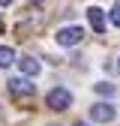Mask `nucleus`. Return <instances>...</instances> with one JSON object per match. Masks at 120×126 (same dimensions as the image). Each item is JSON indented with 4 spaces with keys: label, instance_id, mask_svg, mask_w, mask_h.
Masks as SVG:
<instances>
[{
    "label": "nucleus",
    "instance_id": "nucleus-12",
    "mask_svg": "<svg viewBox=\"0 0 120 126\" xmlns=\"http://www.w3.org/2000/svg\"><path fill=\"white\" fill-rule=\"evenodd\" d=\"M117 72H120V57H117Z\"/></svg>",
    "mask_w": 120,
    "mask_h": 126
},
{
    "label": "nucleus",
    "instance_id": "nucleus-4",
    "mask_svg": "<svg viewBox=\"0 0 120 126\" xmlns=\"http://www.w3.org/2000/svg\"><path fill=\"white\" fill-rule=\"evenodd\" d=\"M9 93H15V96H33L36 93V84L27 81V78H9Z\"/></svg>",
    "mask_w": 120,
    "mask_h": 126
},
{
    "label": "nucleus",
    "instance_id": "nucleus-13",
    "mask_svg": "<svg viewBox=\"0 0 120 126\" xmlns=\"http://www.w3.org/2000/svg\"><path fill=\"white\" fill-rule=\"evenodd\" d=\"M30 3H42V0H30Z\"/></svg>",
    "mask_w": 120,
    "mask_h": 126
},
{
    "label": "nucleus",
    "instance_id": "nucleus-5",
    "mask_svg": "<svg viewBox=\"0 0 120 126\" xmlns=\"http://www.w3.org/2000/svg\"><path fill=\"white\" fill-rule=\"evenodd\" d=\"M87 18H90V27H93L96 33H105V12L99 6H90L87 9Z\"/></svg>",
    "mask_w": 120,
    "mask_h": 126
},
{
    "label": "nucleus",
    "instance_id": "nucleus-8",
    "mask_svg": "<svg viewBox=\"0 0 120 126\" xmlns=\"http://www.w3.org/2000/svg\"><path fill=\"white\" fill-rule=\"evenodd\" d=\"M96 93L108 99V96H114V84H108V81H99V84H96Z\"/></svg>",
    "mask_w": 120,
    "mask_h": 126
},
{
    "label": "nucleus",
    "instance_id": "nucleus-7",
    "mask_svg": "<svg viewBox=\"0 0 120 126\" xmlns=\"http://www.w3.org/2000/svg\"><path fill=\"white\" fill-rule=\"evenodd\" d=\"M9 63H18V57L9 45H0V66H9Z\"/></svg>",
    "mask_w": 120,
    "mask_h": 126
},
{
    "label": "nucleus",
    "instance_id": "nucleus-11",
    "mask_svg": "<svg viewBox=\"0 0 120 126\" xmlns=\"http://www.w3.org/2000/svg\"><path fill=\"white\" fill-rule=\"evenodd\" d=\"M75 126H87V123H81V120H78V123H75Z\"/></svg>",
    "mask_w": 120,
    "mask_h": 126
},
{
    "label": "nucleus",
    "instance_id": "nucleus-9",
    "mask_svg": "<svg viewBox=\"0 0 120 126\" xmlns=\"http://www.w3.org/2000/svg\"><path fill=\"white\" fill-rule=\"evenodd\" d=\"M111 24H114V27H120V0L111 6Z\"/></svg>",
    "mask_w": 120,
    "mask_h": 126
},
{
    "label": "nucleus",
    "instance_id": "nucleus-6",
    "mask_svg": "<svg viewBox=\"0 0 120 126\" xmlns=\"http://www.w3.org/2000/svg\"><path fill=\"white\" fill-rule=\"evenodd\" d=\"M18 69H21L27 78H36V75H39V60L30 57V54H27V57H18Z\"/></svg>",
    "mask_w": 120,
    "mask_h": 126
},
{
    "label": "nucleus",
    "instance_id": "nucleus-3",
    "mask_svg": "<svg viewBox=\"0 0 120 126\" xmlns=\"http://www.w3.org/2000/svg\"><path fill=\"white\" fill-rule=\"evenodd\" d=\"M114 105L111 102H96V105H90V117H93L96 123H111L114 120Z\"/></svg>",
    "mask_w": 120,
    "mask_h": 126
},
{
    "label": "nucleus",
    "instance_id": "nucleus-10",
    "mask_svg": "<svg viewBox=\"0 0 120 126\" xmlns=\"http://www.w3.org/2000/svg\"><path fill=\"white\" fill-rule=\"evenodd\" d=\"M0 3H3V6H9V3H12V0H0Z\"/></svg>",
    "mask_w": 120,
    "mask_h": 126
},
{
    "label": "nucleus",
    "instance_id": "nucleus-2",
    "mask_svg": "<svg viewBox=\"0 0 120 126\" xmlns=\"http://www.w3.org/2000/svg\"><path fill=\"white\" fill-rule=\"evenodd\" d=\"M69 105H72V93L66 87H54L48 93V108H54V111H66Z\"/></svg>",
    "mask_w": 120,
    "mask_h": 126
},
{
    "label": "nucleus",
    "instance_id": "nucleus-1",
    "mask_svg": "<svg viewBox=\"0 0 120 126\" xmlns=\"http://www.w3.org/2000/svg\"><path fill=\"white\" fill-rule=\"evenodd\" d=\"M54 39H57V45H63V48H72V45H78L84 39V30L81 27H60Z\"/></svg>",
    "mask_w": 120,
    "mask_h": 126
}]
</instances>
